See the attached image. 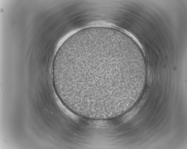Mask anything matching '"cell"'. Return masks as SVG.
I'll return each instance as SVG.
<instances>
[{
  "label": "cell",
  "instance_id": "obj_1",
  "mask_svg": "<svg viewBox=\"0 0 187 149\" xmlns=\"http://www.w3.org/2000/svg\"><path fill=\"white\" fill-rule=\"evenodd\" d=\"M134 58L117 42L89 39L68 48L62 57L60 82L86 96L106 99L120 94L136 76Z\"/></svg>",
  "mask_w": 187,
  "mask_h": 149
}]
</instances>
